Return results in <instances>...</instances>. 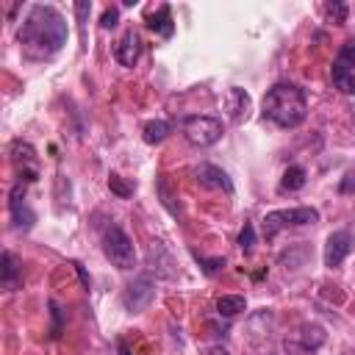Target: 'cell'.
<instances>
[{
    "instance_id": "6da1fadb",
    "label": "cell",
    "mask_w": 355,
    "mask_h": 355,
    "mask_svg": "<svg viewBox=\"0 0 355 355\" xmlns=\"http://www.w3.org/2000/svg\"><path fill=\"white\" fill-rule=\"evenodd\" d=\"M17 42L28 58H50L67 44V19L53 6H33L17 31Z\"/></svg>"
},
{
    "instance_id": "7a4b0ae2",
    "label": "cell",
    "mask_w": 355,
    "mask_h": 355,
    "mask_svg": "<svg viewBox=\"0 0 355 355\" xmlns=\"http://www.w3.org/2000/svg\"><path fill=\"white\" fill-rule=\"evenodd\" d=\"M308 100L305 92L294 83H275L263 94V116L280 128H297L305 122Z\"/></svg>"
},
{
    "instance_id": "3957f363",
    "label": "cell",
    "mask_w": 355,
    "mask_h": 355,
    "mask_svg": "<svg viewBox=\"0 0 355 355\" xmlns=\"http://www.w3.org/2000/svg\"><path fill=\"white\" fill-rule=\"evenodd\" d=\"M103 252L119 269H133L136 266V247H133L130 236L119 225H108L105 227V233H103Z\"/></svg>"
},
{
    "instance_id": "277c9868",
    "label": "cell",
    "mask_w": 355,
    "mask_h": 355,
    "mask_svg": "<svg viewBox=\"0 0 355 355\" xmlns=\"http://www.w3.org/2000/svg\"><path fill=\"white\" fill-rule=\"evenodd\" d=\"M319 222V211L311 205H300V208H286V211H272L263 216V236L275 239L283 227H300V225H313Z\"/></svg>"
},
{
    "instance_id": "5b68a950",
    "label": "cell",
    "mask_w": 355,
    "mask_h": 355,
    "mask_svg": "<svg viewBox=\"0 0 355 355\" xmlns=\"http://www.w3.org/2000/svg\"><path fill=\"white\" fill-rule=\"evenodd\" d=\"M183 136L194 147H211V144H216L222 139V122L216 116H205V114L186 116L183 119Z\"/></svg>"
},
{
    "instance_id": "8992f818",
    "label": "cell",
    "mask_w": 355,
    "mask_h": 355,
    "mask_svg": "<svg viewBox=\"0 0 355 355\" xmlns=\"http://www.w3.org/2000/svg\"><path fill=\"white\" fill-rule=\"evenodd\" d=\"M153 297H155V286H153V280L147 277V275H141V277H136L128 288H125V294H122V302H125V308L128 311H144L150 302H153Z\"/></svg>"
},
{
    "instance_id": "52a82bcc",
    "label": "cell",
    "mask_w": 355,
    "mask_h": 355,
    "mask_svg": "<svg viewBox=\"0 0 355 355\" xmlns=\"http://www.w3.org/2000/svg\"><path fill=\"white\" fill-rule=\"evenodd\" d=\"M11 161H14V166H17V172H19V178H22L25 183H31V180L39 178V169H36V150H33L28 141H14V144H11Z\"/></svg>"
},
{
    "instance_id": "ba28073f",
    "label": "cell",
    "mask_w": 355,
    "mask_h": 355,
    "mask_svg": "<svg viewBox=\"0 0 355 355\" xmlns=\"http://www.w3.org/2000/svg\"><path fill=\"white\" fill-rule=\"evenodd\" d=\"M349 250H352V233L349 230H336V233H330V239H327V244H324V263L333 269V266H338L347 255H349Z\"/></svg>"
},
{
    "instance_id": "9c48e42d",
    "label": "cell",
    "mask_w": 355,
    "mask_h": 355,
    "mask_svg": "<svg viewBox=\"0 0 355 355\" xmlns=\"http://www.w3.org/2000/svg\"><path fill=\"white\" fill-rule=\"evenodd\" d=\"M114 55H116V61H119L122 67H133V64L139 61V55H141V39H139V33H136V31H128V33L116 42Z\"/></svg>"
},
{
    "instance_id": "30bf717a",
    "label": "cell",
    "mask_w": 355,
    "mask_h": 355,
    "mask_svg": "<svg viewBox=\"0 0 355 355\" xmlns=\"http://www.w3.org/2000/svg\"><path fill=\"white\" fill-rule=\"evenodd\" d=\"M8 208H11V216H14L17 227H31V225H33L36 216H33V211H31L28 202H25V183H17V186L11 189Z\"/></svg>"
},
{
    "instance_id": "8fae6325",
    "label": "cell",
    "mask_w": 355,
    "mask_h": 355,
    "mask_svg": "<svg viewBox=\"0 0 355 355\" xmlns=\"http://www.w3.org/2000/svg\"><path fill=\"white\" fill-rule=\"evenodd\" d=\"M0 283H3V288H8V291H14V288L22 286V263H19L17 255L8 252V250L0 255Z\"/></svg>"
},
{
    "instance_id": "7c38bea8",
    "label": "cell",
    "mask_w": 355,
    "mask_h": 355,
    "mask_svg": "<svg viewBox=\"0 0 355 355\" xmlns=\"http://www.w3.org/2000/svg\"><path fill=\"white\" fill-rule=\"evenodd\" d=\"M197 180H200V186H205V189H225L227 194L233 191V183H230L227 172L219 169L216 164H202V166L197 169Z\"/></svg>"
},
{
    "instance_id": "4fadbf2b",
    "label": "cell",
    "mask_w": 355,
    "mask_h": 355,
    "mask_svg": "<svg viewBox=\"0 0 355 355\" xmlns=\"http://www.w3.org/2000/svg\"><path fill=\"white\" fill-rule=\"evenodd\" d=\"M225 111H227V116L233 122H241L247 116V111H250V94L244 89H239V86H230L227 94H225Z\"/></svg>"
},
{
    "instance_id": "5bb4252c",
    "label": "cell",
    "mask_w": 355,
    "mask_h": 355,
    "mask_svg": "<svg viewBox=\"0 0 355 355\" xmlns=\"http://www.w3.org/2000/svg\"><path fill=\"white\" fill-rule=\"evenodd\" d=\"M147 25L155 31V33H161V36H172V31H175V25H172V14H169V6H161L158 11H153V14H147Z\"/></svg>"
},
{
    "instance_id": "9a60e30c",
    "label": "cell",
    "mask_w": 355,
    "mask_h": 355,
    "mask_svg": "<svg viewBox=\"0 0 355 355\" xmlns=\"http://www.w3.org/2000/svg\"><path fill=\"white\" fill-rule=\"evenodd\" d=\"M244 308H247V300H244L241 294H225V297L216 300V313H219V316H236V313H241Z\"/></svg>"
},
{
    "instance_id": "2e32d148",
    "label": "cell",
    "mask_w": 355,
    "mask_h": 355,
    "mask_svg": "<svg viewBox=\"0 0 355 355\" xmlns=\"http://www.w3.org/2000/svg\"><path fill=\"white\" fill-rule=\"evenodd\" d=\"M300 344H302V349H319L324 344V330L319 324H302L300 327Z\"/></svg>"
},
{
    "instance_id": "e0dca14e",
    "label": "cell",
    "mask_w": 355,
    "mask_h": 355,
    "mask_svg": "<svg viewBox=\"0 0 355 355\" xmlns=\"http://www.w3.org/2000/svg\"><path fill=\"white\" fill-rule=\"evenodd\" d=\"M305 186V169L300 164H291L286 172H283V180H280V189L283 191H297Z\"/></svg>"
},
{
    "instance_id": "ac0fdd59",
    "label": "cell",
    "mask_w": 355,
    "mask_h": 355,
    "mask_svg": "<svg viewBox=\"0 0 355 355\" xmlns=\"http://www.w3.org/2000/svg\"><path fill=\"white\" fill-rule=\"evenodd\" d=\"M336 69H344V72H352L355 69V39H347L341 47H338V55L333 61Z\"/></svg>"
},
{
    "instance_id": "d6986e66",
    "label": "cell",
    "mask_w": 355,
    "mask_h": 355,
    "mask_svg": "<svg viewBox=\"0 0 355 355\" xmlns=\"http://www.w3.org/2000/svg\"><path fill=\"white\" fill-rule=\"evenodd\" d=\"M169 136V122H164V119H150L147 125H144V141L147 144H158V141H164Z\"/></svg>"
},
{
    "instance_id": "ffe728a7",
    "label": "cell",
    "mask_w": 355,
    "mask_h": 355,
    "mask_svg": "<svg viewBox=\"0 0 355 355\" xmlns=\"http://www.w3.org/2000/svg\"><path fill=\"white\" fill-rule=\"evenodd\" d=\"M333 86L344 94H355V72H344V69H336L333 67Z\"/></svg>"
},
{
    "instance_id": "44dd1931",
    "label": "cell",
    "mask_w": 355,
    "mask_h": 355,
    "mask_svg": "<svg viewBox=\"0 0 355 355\" xmlns=\"http://www.w3.org/2000/svg\"><path fill=\"white\" fill-rule=\"evenodd\" d=\"M158 197H161V202L166 205V211L178 216V205H175V194H172V189H169V178H166V175H158Z\"/></svg>"
},
{
    "instance_id": "7402d4cb",
    "label": "cell",
    "mask_w": 355,
    "mask_h": 355,
    "mask_svg": "<svg viewBox=\"0 0 355 355\" xmlns=\"http://www.w3.org/2000/svg\"><path fill=\"white\" fill-rule=\"evenodd\" d=\"M239 247H241L244 255L252 252V247H255V227H252V222H244V227L239 233Z\"/></svg>"
},
{
    "instance_id": "603a6c76",
    "label": "cell",
    "mask_w": 355,
    "mask_h": 355,
    "mask_svg": "<svg viewBox=\"0 0 355 355\" xmlns=\"http://www.w3.org/2000/svg\"><path fill=\"white\" fill-rule=\"evenodd\" d=\"M324 17L330 19V22H344L347 19V6L344 3H324Z\"/></svg>"
},
{
    "instance_id": "cb8c5ba5",
    "label": "cell",
    "mask_w": 355,
    "mask_h": 355,
    "mask_svg": "<svg viewBox=\"0 0 355 355\" xmlns=\"http://www.w3.org/2000/svg\"><path fill=\"white\" fill-rule=\"evenodd\" d=\"M108 186H111V191H114L116 197H130V194H133V183H125L119 175H111V178H108Z\"/></svg>"
},
{
    "instance_id": "d4e9b609",
    "label": "cell",
    "mask_w": 355,
    "mask_h": 355,
    "mask_svg": "<svg viewBox=\"0 0 355 355\" xmlns=\"http://www.w3.org/2000/svg\"><path fill=\"white\" fill-rule=\"evenodd\" d=\"M194 258L200 261V266H202V272H205V275H216V272L225 266V261H222V258H202L200 252H194Z\"/></svg>"
},
{
    "instance_id": "484cf974",
    "label": "cell",
    "mask_w": 355,
    "mask_h": 355,
    "mask_svg": "<svg viewBox=\"0 0 355 355\" xmlns=\"http://www.w3.org/2000/svg\"><path fill=\"white\" fill-rule=\"evenodd\" d=\"M116 19H119V8H105V14H103L100 25H103V28H114V25H116Z\"/></svg>"
},
{
    "instance_id": "4316f807",
    "label": "cell",
    "mask_w": 355,
    "mask_h": 355,
    "mask_svg": "<svg viewBox=\"0 0 355 355\" xmlns=\"http://www.w3.org/2000/svg\"><path fill=\"white\" fill-rule=\"evenodd\" d=\"M50 308H53V330H50V336L55 338L61 333V308H58V302H50Z\"/></svg>"
},
{
    "instance_id": "83f0119b",
    "label": "cell",
    "mask_w": 355,
    "mask_h": 355,
    "mask_svg": "<svg viewBox=\"0 0 355 355\" xmlns=\"http://www.w3.org/2000/svg\"><path fill=\"white\" fill-rule=\"evenodd\" d=\"M352 183H355V172H349V175H347V180L341 183V191H349V189H352Z\"/></svg>"
},
{
    "instance_id": "f1b7e54d",
    "label": "cell",
    "mask_w": 355,
    "mask_h": 355,
    "mask_svg": "<svg viewBox=\"0 0 355 355\" xmlns=\"http://www.w3.org/2000/svg\"><path fill=\"white\" fill-rule=\"evenodd\" d=\"M208 355H230V352H227L225 347H211V349H208Z\"/></svg>"
},
{
    "instance_id": "f546056e",
    "label": "cell",
    "mask_w": 355,
    "mask_h": 355,
    "mask_svg": "<svg viewBox=\"0 0 355 355\" xmlns=\"http://www.w3.org/2000/svg\"><path fill=\"white\" fill-rule=\"evenodd\" d=\"M119 349H122V355H130V352H128V347H125V341H119Z\"/></svg>"
}]
</instances>
